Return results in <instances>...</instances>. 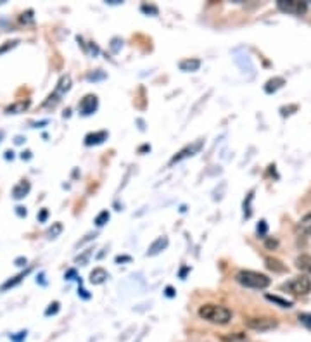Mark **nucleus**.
Here are the masks:
<instances>
[{
	"label": "nucleus",
	"mask_w": 311,
	"mask_h": 342,
	"mask_svg": "<svg viewBox=\"0 0 311 342\" xmlns=\"http://www.w3.org/2000/svg\"><path fill=\"white\" fill-rule=\"evenodd\" d=\"M199 316L215 325H227L232 320V311L220 304H204L199 308Z\"/></svg>",
	"instance_id": "nucleus-1"
},
{
	"label": "nucleus",
	"mask_w": 311,
	"mask_h": 342,
	"mask_svg": "<svg viewBox=\"0 0 311 342\" xmlns=\"http://www.w3.org/2000/svg\"><path fill=\"white\" fill-rule=\"evenodd\" d=\"M235 280L239 282L240 285L249 289H266L270 285V279L263 273L258 271H251V269H242L235 275Z\"/></svg>",
	"instance_id": "nucleus-2"
},
{
	"label": "nucleus",
	"mask_w": 311,
	"mask_h": 342,
	"mask_svg": "<svg viewBox=\"0 0 311 342\" xmlns=\"http://www.w3.org/2000/svg\"><path fill=\"white\" fill-rule=\"evenodd\" d=\"M277 7L282 13H287L292 16H301L308 11V4L302 0H278Z\"/></svg>",
	"instance_id": "nucleus-3"
},
{
	"label": "nucleus",
	"mask_w": 311,
	"mask_h": 342,
	"mask_svg": "<svg viewBox=\"0 0 311 342\" xmlns=\"http://www.w3.org/2000/svg\"><path fill=\"white\" fill-rule=\"evenodd\" d=\"M287 289L294 296H306V294L311 292V280L304 275L297 277V279H294L292 282H289Z\"/></svg>",
	"instance_id": "nucleus-4"
},
{
	"label": "nucleus",
	"mask_w": 311,
	"mask_h": 342,
	"mask_svg": "<svg viewBox=\"0 0 311 342\" xmlns=\"http://www.w3.org/2000/svg\"><path fill=\"white\" fill-rule=\"evenodd\" d=\"M97 107H99V99H97V95H94V94L85 95V97L82 99V102L78 104V111L82 116L94 114V112L97 111Z\"/></svg>",
	"instance_id": "nucleus-5"
},
{
	"label": "nucleus",
	"mask_w": 311,
	"mask_h": 342,
	"mask_svg": "<svg viewBox=\"0 0 311 342\" xmlns=\"http://www.w3.org/2000/svg\"><path fill=\"white\" fill-rule=\"evenodd\" d=\"M277 325V320H272V318H251L247 321V327L258 330V332H268V330L275 328Z\"/></svg>",
	"instance_id": "nucleus-6"
},
{
	"label": "nucleus",
	"mask_w": 311,
	"mask_h": 342,
	"mask_svg": "<svg viewBox=\"0 0 311 342\" xmlns=\"http://www.w3.org/2000/svg\"><path fill=\"white\" fill-rule=\"evenodd\" d=\"M203 146H204V140H197V142H194V144H191V146H187L185 149H181V151L178 152V154H176L175 158L171 159V164L180 163L181 159L191 158V156L197 154V152H199L201 149H203Z\"/></svg>",
	"instance_id": "nucleus-7"
},
{
	"label": "nucleus",
	"mask_w": 311,
	"mask_h": 342,
	"mask_svg": "<svg viewBox=\"0 0 311 342\" xmlns=\"http://www.w3.org/2000/svg\"><path fill=\"white\" fill-rule=\"evenodd\" d=\"M168 247V237H157V239L149 245V251H147V256H157L161 251H164V249Z\"/></svg>",
	"instance_id": "nucleus-8"
},
{
	"label": "nucleus",
	"mask_w": 311,
	"mask_h": 342,
	"mask_svg": "<svg viewBox=\"0 0 311 342\" xmlns=\"http://www.w3.org/2000/svg\"><path fill=\"white\" fill-rule=\"evenodd\" d=\"M30 190H31L30 182H28V180H23V182H19L14 188H12V197H14L16 200H19L30 194Z\"/></svg>",
	"instance_id": "nucleus-9"
},
{
	"label": "nucleus",
	"mask_w": 311,
	"mask_h": 342,
	"mask_svg": "<svg viewBox=\"0 0 311 342\" xmlns=\"http://www.w3.org/2000/svg\"><path fill=\"white\" fill-rule=\"evenodd\" d=\"M107 131L102 130V131H95V133H88L85 136V146H99V144H102L104 140H107Z\"/></svg>",
	"instance_id": "nucleus-10"
},
{
	"label": "nucleus",
	"mask_w": 311,
	"mask_h": 342,
	"mask_svg": "<svg viewBox=\"0 0 311 342\" xmlns=\"http://www.w3.org/2000/svg\"><path fill=\"white\" fill-rule=\"evenodd\" d=\"M284 85H285V80L282 78V76H275V78L268 80V82L265 83V92L266 94H275V92L280 90Z\"/></svg>",
	"instance_id": "nucleus-11"
},
{
	"label": "nucleus",
	"mask_w": 311,
	"mask_h": 342,
	"mask_svg": "<svg viewBox=\"0 0 311 342\" xmlns=\"http://www.w3.org/2000/svg\"><path fill=\"white\" fill-rule=\"evenodd\" d=\"M178 67L185 73H194L201 67V61L199 59H183V61H180Z\"/></svg>",
	"instance_id": "nucleus-12"
},
{
	"label": "nucleus",
	"mask_w": 311,
	"mask_h": 342,
	"mask_svg": "<svg viewBox=\"0 0 311 342\" xmlns=\"http://www.w3.org/2000/svg\"><path fill=\"white\" fill-rule=\"evenodd\" d=\"M107 271L104 268H95L94 271L90 273V284H94V285H100V284H104V282L107 280Z\"/></svg>",
	"instance_id": "nucleus-13"
},
{
	"label": "nucleus",
	"mask_w": 311,
	"mask_h": 342,
	"mask_svg": "<svg viewBox=\"0 0 311 342\" xmlns=\"http://www.w3.org/2000/svg\"><path fill=\"white\" fill-rule=\"evenodd\" d=\"M296 266L304 273L311 275V254H301L299 257H296Z\"/></svg>",
	"instance_id": "nucleus-14"
},
{
	"label": "nucleus",
	"mask_w": 311,
	"mask_h": 342,
	"mask_svg": "<svg viewBox=\"0 0 311 342\" xmlns=\"http://www.w3.org/2000/svg\"><path fill=\"white\" fill-rule=\"evenodd\" d=\"M70 88H71V76L64 75V76H60V80H59V83H57V87H55L54 92H57L59 95H64L66 92H70Z\"/></svg>",
	"instance_id": "nucleus-15"
},
{
	"label": "nucleus",
	"mask_w": 311,
	"mask_h": 342,
	"mask_svg": "<svg viewBox=\"0 0 311 342\" xmlns=\"http://www.w3.org/2000/svg\"><path fill=\"white\" fill-rule=\"evenodd\" d=\"M30 107V100H19V102L12 104V106H9L6 109L7 114H19V112H24Z\"/></svg>",
	"instance_id": "nucleus-16"
},
{
	"label": "nucleus",
	"mask_w": 311,
	"mask_h": 342,
	"mask_svg": "<svg viewBox=\"0 0 311 342\" xmlns=\"http://www.w3.org/2000/svg\"><path fill=\"white\" fill-rule=\"evenodd\" d=\"M30 271H31V268H28L26 271H23V273H19V275H16V277H14V279H12V280H7L6 284H4L2 287H0V291H7V289H12V287H16V285H18L19 282H21V280H23L24 277H26V275H28V273H30Z\"/></svg>",
	"instance_id": "nucleus-17"
},
{
	"label": "nucleus",
	"mask_w": 311,
	"mask_h": 342,
	"mask_svg": "<svg viewBox=\"0 0 311 342\" xmlns=\"http://www.w3.org/2000/svg\"><path fill=\"white\" fill-rule=\"evenodd\" d=\"M221 340L223 342H249L247 335L242 332H233V333H227V335H221Z\"/></svg>",
	"instance_id": "nucleus-18"
},
{
	"label": "nucleus",
	"mask_w": 311,
	"mask_h": 342,
	"mask_svg": "<svg viewBox=\"0 0 311 342\" xmlns=\"http://www.w3.org/2000/svg\"><path fill=\"white\" fill-rule=\"evenodd\" d=\"M299 230L301 233H304V235L311 237V213H308L306 216H302L301 221H299Z\"/></svg>",
	"instance_id": "nucleus-19"
},
{
	"label": "nucleus",
	"mask_w": 311,
	"mask_h": 342,
	"mask_svg": "<svg viewBox=\"0 0 311 342\" xmlns=\"http://www.w3.org/2000/svg\"><path fill=\"white\" fill-rule=\"evenodd\" d=\"M266 268L272 269V271H285V266H282V263L275 257H266Z\"/></svg>",
	"instance_id": "nucleus-20"
},
{
	"label": "nucleus",
	"mask_w": 311,
	"mask_h": 342,
	"mask_svg": "<svg viewBox=\"0 0 311 342\" xmlns=\"http://www.w3.org/2000/svg\"><path fill=\"white\" fill-rule=\"evenodd\" d=\"M266 299L272 301V303H275L277 306H280V308H292V303L287 299H282V297L278 296H272V294H266Z\"/></svg>",
	"instance_id": "nucleus-21"
},
{
	"label": "nucleus",
	"mask_w": 311,
	"mask_h": 342,
	"mask_svg": "<svg viewBox=\"0 0 311 342\" xmlns=\"http://www.w3.org/2000/svg\"><path fill=\"white\" fill-rule=\"evenodd\" d=\"M60 232H63V225H60V223H54L47 230V237H48V239H57V237L60 235Z\"/></svg>",
	"instance_id": "nucleus-22"
},
{
	"label": "nucleus",
	"mask_w": 311,
	"mask_h": 342,
	"mask_svg": "<svg viewBox=\"0 0 311 342\" xmlns=\"http://www.w3.org/2000/svg\"><path fill=\"white\" fill-rule=\"evenodd\" d=\"M59 97H60V95L57 94V92H54V94H50V95H48V97H47L45 102H43V107H54L55 104H57L59 100H60Z\"/></svg>",
	"instance_id": "nucleus-23"
},
{
	"label": "nucleus",
	"mask_w": 311,
	"mask_h": 342,
	"mask_svg": "<svg viewBox=\"0 0 311 342\" xmlns=\"http://www.w3.org/2000/svg\"><path fill=\"white\" fill-rule=\"evenodd\" d=\"M107 221H109V211H102V213H99V215H97L95 225H97V227H104Z\"/></svg>",
	"instance_id": "nucleus-24"
},
{
	"label": "nucleus",
	"mask_w": 311,
	"mask_h": 342,
	"mask_svg": "<svg viewBox=\"0 0 311 342\" xmlns=\"http://www.w3.org/2000/svg\"><path fill=\"white\" fill-rule=\"evenodd\" d=\"M106 76H107V75L104 73V71L97 70V73H88V75H87V80H88V82H97V80H104Z\"/></svg>",
	"instance_id": "nucleus-25"
},
{
	"label": "nucleus",
	"mask_w": 311,
	"mask_h": 342,
	"mask_svg": "<svg viewBox=\"0 0 311 342\" xmlns=\"http://www.w3.org/2000/svg\"><path fill=\"white\" fill-rule=\"evenodd\" d=\"M19 21H21L23 25H31V23H33V11H26V13H23L21 18H19Z\"/></svg>",
	"instance_id": "nucleus-26"
},
{
	"label": "nucleus",
	"mask_w": 311,
	"mask_h": 342,
	"mask_svg": "<svg viewBox=\"0 0 311 342\" xmlns=\"http://www.w3.org/2000/svg\"><path fill=\"white\" fill-rule=\"evenodd\" d=\"M253 194H254V192H251V194L247 195V200H244V216H245V218H251V200H253Z\"/></svg>",
	"instance_id": "nucleus-27"
},
{
	"label": "nucleus",
	"mask_w": 311,
	"mask_h": 342,
	"mask_svg": "<svg viewBox=\"0 0 311 342\" xmlns=\"http://www.w3.org/2000/svg\"><path fill=\"white\" fill-rule=\"evenodd\" d=\"M59 313V303L57 301H54L48 308L45 309V316H52V315H57Z\"/></svg>",
	"instance_id": "nucleus-28"
},
{
	"label": "nucleus",
	"mask_w": 311,
	"mask_h": 342,
	"mask_svg": "<svg viewBox=\"0 0 311 342\" xmlns=\"http://www.w3.org/2000/svg\"><path fill=\"white\" fill-rule=\"evenodd\" d=\"M266 230H268V225H266L265 220L260 221V225H258L256 232H258V237H265L266 235Z\"/></svg>",
	"instance_id": "nucleus-29"
},
{
	"label": "nucleus",
	"mask_w": 311,
	"mask_h": 342,
	"mask_svg": "<svg viewBox=\"0 0 311 342\" xmlns=\"http://www.w3.org/2000/svg\"><path fill=\"white\" fill-rule=\"evenodd\" d=\"M92 256V249H88V251H85L82 256H78L76 257V263L78 264H87V261H88V257Z\"/></svg>",
	"instance_id": "nucleus-30"
},
{
	"label": "nucleus",
	"mask_w": 311,
	"mask_h": 342,
	"mask_svg": "<svg viewBox=\"0 0 311 342\" xmlns=\"http://www.w3.org/2000/svg\"><path fill=\"white\" fill-rule=\"evenodd\" d=\"M299 321L304 327L311 328V313H302V315H299Z\"/></svg>",
	"instance_id": "nucleus-31"
},
{
	"label": "nucleus",
	"mask_w": 311,
	"mask_h": 342,
	"mask_svg": "<svg viewBox=\"0 0 311 342\" xmlns=\"http://www.w3.org/2000/svg\"><path fill=\"white\" fill-rule=\"evenodd\" d=\"M19 43V40H12V42H6L2 47H0V54H4V52H7L9 49H14L16 45Z\"/></svg>",
	"instance_id": "nucleus-32"
},
{
	"label": "nucleus",
	"mask_w": 311,
	"mask_h": 342,
	"mask_svg": "<svg viewBox=\"0 0 311 342\" xmlns=\"http://www.w3.org/2000/svg\"><path fill=\"white\" fill-rule=\"evenodd\" d=\"M26 330H21V332H18L16 335H11V340L12 342H23L24 339H26Z\"/></svg>",
	"instance_id": "nucleus-33"
},
{
	"label": "nucleus",
	"mask_w": 311,
	"mask_h": 342,
	"mask_svg": "<svg viewBox=\"0 0 311 342\" xmlns=\"http://www.w3.org/2000/svg\"><path fill=\"white\" fill-rule=\"evenodd\" d=\"M140 9H142V13H145V14H152V16L157 14V7H154V6H147V4H144Z\"/></svg>",
	"instance_id": "nucleus-34"
},
{
	"label": "nucleus",
	"mask_w": 311,
	"mask_h": 342,
	"mask_svg": "<svg viewBox=\"0 0 311 342\" xmlns=\"http://www.w3.org/2000/svg\"><path fill=\"white\" fill-rule=\"evenodd\" d=\"M97 237V233H88V235H85V239L83 240H80L78 244H76V247H80V245H83L85 242H88V240H94Z\"/></svg>",
	"instance_id": "nucleus-35"
},
{
	"label": "nucleus",
	"mask_w": 311,
	"mask_h": 342,
	"mask_svg": "<svg viewBox=\"0 0 311 342\" xmlns=\"http://www.w3.org/2000/svg\"><path fill=\"white\" fill-rule=\"evenodd\" d=\"M64 279L66 280H75V279H78V277H76V269H68L66 271V275H64Z\"/></svg>",
	"instance_id": "nucleus-36"
},
{
	"label": "nucleus",
	"mask_w": 311,
	"mask_h": 342,
	"mask_svg": "<svg viewBox=\"0 0 311 342\" xmlns=\"http://www.w3.org/2000/svg\"><path fill=\"white\" fill-rule=\"evenodd\" d=\"M26 263H28V259H26V257H18V259L14 261V264H16V266H24V264H26Z\"/></svg>",
	"instance_id": "nucleus-37"
},
{
	"label": "nucleus",
	"mask_w": 311,
	"mask_h": 342,
	"mask_svg": "<svg viewBox=\"0 0 311 342\" xmlns=\"http://www.w3.org/2000/svg\"><path fill=\"white\" fill-rule=\"evenodd\" d=\"M78 294H80V296L83 297V299H90V294H88L87 291H85L83 287H80V289H78Z\"/></svg>",
	"instance_id": "nucleus-38"
},
{
	"label": "nucleus",
	"mask_w": 311,
	"mask_h": 342,
	"mask_svg": "<svg viewBox=\"0 0 311 342\" xmlns=\"http://www.w3.org/2000/svg\"><path fill=\"white\" fill-rule=\"evenodd\" d=\"M47 215H48L47 209H42V211H40V215H38V221H45L47 220Z\"/></svg>",
	"instance_id": "nucleus-39"
},
{
	"label": "nucleus",
	"mask_w": 311,
	"mask_h": 342,
	"mask_svg": "<svg viewBox=\"0 0 311 342\" xmlns=\"http://www.w3.org/2000/svg\"><path fill=\"white\" fill-rule=\"evenodd\" d=\"M16 213H18V216H26V208L18 206V208H16Z\"/></svg>",
	"instance_id": "nucleus-40"
},
{
	"label": "nucleus",
	"mask_w": 311,
	"mask_h": 342,
	"mask_svg": "<svg viewBox=\"0 0 311 342\" xmlns=\"http://www.w3.org/2000/svg\"><path fill=\"white\" fill-rule=\"evenodd\" d=\"M277 245H278L277 240H272V239L266 240V247H268V249H273V247H277Z\"/></svg>",
	"instance_id": "nucleus-41"
},
{
	"label": "nucleus",
	"mask_w": 311,
	"mask_h": 342,
	"mask_svg": "<svg viewBox=\"0 0 311 342\" xmlns=\"http://www.w3.org/2000/svg\"><path fill=\"white\" fill-rule=\"evenodd\" d=\"M36 282H40L42 285H45L47 284V282H45V275H43V273H40V275L36 277Z\"/></svg>",
	"instance_id": "nucleus-42"
},
{
	"label": "nucleus",
	"mask_w": 311,
	"mask_h": 342,
	"mask_svg": "<svg viewBox=\"0 0 311 342\" xmlns=\"http://www.w3.org/2000/svg\"><path fill=\"white\" fill-rule=\"evenodd\" d=\"M125 261H130V257H128V256H118V257H116V263H125Z\"/></svg>",
	"instance_id": "nucleus-43"
},
{
	"label": "nucleus",
	"mask_w": 311,
	"mask_h": 342,
	"mask_svg": "<svg viewBox=\"0 0 311 342\" xmlns=\"http://www.w3.org/2000/svg\"><path fill=\"white\" fill-rule=\"evenodd\" d=\"M21 159H23V161H24V159H26V161H28V159H31V152H30V151H24L23 154H21Z\"/></svg>",
	"instance_id": "nucleus-44"
},
{
	"label": "nucleus",
	"mask_w": 311,
	"mask_h": 342,
	"mask_svg": "<svg viewBox=\"0 0 311 342\" xmlns=\"http://www.w3.org/2000/svg\"><path fill=\"white\" fill-rule=\"evenodd\" d=\"M166 296H168V297H173V296H175V291H173V287H166Z\"/></svg>",
	"instance_id": "nucleus-45"
},
{
	"label": "nucleus",
	"mask_w": 311,
	"mask_h": 342,
	"mask_svg": "<svg viewBox=\"0 0 311 342\" xmlns=\"http://www.w3.org/2000/svg\"><path fill=\"white\" fill-rule=\"evenodd\" d=\"M6 159H14V152H12V151H7V152H6Z\"/></svg>",
	"instance_id": "nucleus-46"
},
{
	"label": "nucleus",
	"mask_w": 311,
	"mask_h": 342,
	"mask_svg": "<svg viewBox=\"0 0 311 342\" xmlns=\"http://www.w3.org/2000/svg\"><path fill=\"white\" fill-rule=\"evenodd\" d=\"M189 269H191V268H187V266H185V268H181V271H180V277H181V279H183V277L187 275V271H189Z\"/></svg>",
	"instance_id": "nucleus-47"
},
{
	"label": "nucleus",
	"mask_w": 311,
	"mask_h": 342,
	"mask_svg": "<svg viewBox=\"0 0 311 342\" xmlns=\"http://www.w3.org/2000/svg\"><path fill=\"white\" fill-rule=\"evenodd\" d=\"M14 142H16V144H23V142H24V139H23V136H16Z\"/></svg>",
	"instance_id": "nucleus-48"
},
{
	"label": "nucleus",
	"mask_w": 311,
	"mask_h": 342,
	"mask_svg": "<svg viewBox=\"0 0 311 342\" xmlns=\"http://www.w3.org/2000/svg\"><path fill=\"white\" fill-rule=\"evenodd\" d=\"M144 151H151V147H149V146H144V147H140V152H144Z\"/></svg>",
	"instance_id": "nucleus-49"
}]
</instances>
